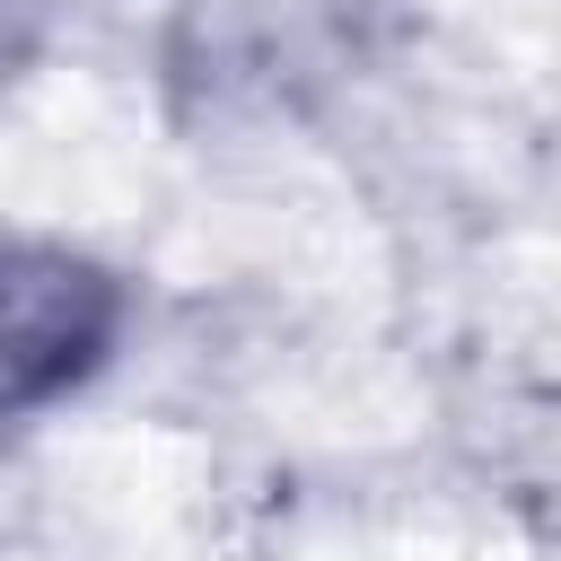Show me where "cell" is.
Returning <instances> with one entry per match:
<instances>
[{"label": "cell", "instance_id": "6da1fadb", "mask_svg": "<svg viewBox=\"0 0 561 561\" xmlns=\"http://www.w3.org/2000/svg\"><path fill=\"white\" fill-rule=\"evenodd\" d=\"M123 280L70 245H18L9 254V412H44L53 394L88 386L123 342Z\"/></svg>", "mask_w": 561, "mask_h": 561}]
</instances>
